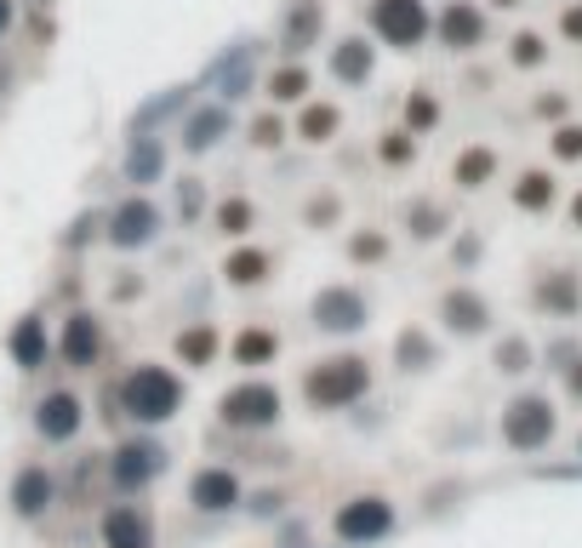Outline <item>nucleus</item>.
I'll use <instances>...</instances> for the list:
<instances>
[{"label": "nucleus", "instance_id": "nucleus-15", "mask_svg": "<svg viewBox=\"0 0 582 548\" xmlns=\"http://www.w3.org/2000/svg\"><path fill=\"white\" fill-rule=\"evenodd\" d=\"M531 309L548 320H577L582 314V269H543L531 281Z\"/></svg>", "mask_w": 582, "mask_h": 548}, {"label": "nucleus", "instance_id": "nucleus-41", "mask_svg": "<svg viewBox=\"0 0 582 548\" xmlns=\"http://www.w3.org/2000/svg\"><path fill=\"white\" fill-rule=\"evenodd\" d=\"M171 212L183 217V223H200V217L212 212V201H206V183H200V178H183V183H177V194H171Z\"/></svg>", "mask_w": 582, "mask_h": 548}, {"label": "nucleus", "instance_id": "nucleus-9", "mask_svg": "<svg viewBox=\"0 0 582 548\" xmlns=\"http://www.w3.org/2000/svg\"><path fill=\"white\" fill-rule=\"evenodd\" d=\"M309 320H314V332L348 337V332H360L371 320V297L360 286H320L309 297Z\"/></svg>", "mask_w": 582, "mask_h": 548}, {"label": "nucleus", "instance_id": "nucleus-11", "mask_svg": "<svg viewBox=\"0 0 582 548\" xmlns=\"http://www.w3.org/2000/svg\"><path fill=\"white\" fill-rule=\"evenodd\" d=\"M377 46L366 29H354V35H337L332 46H325V74H332L337 86H371V74H377Z\"/></svg>", "mask_w": 582, "mask_h": 548}, {"label": "nucleus", "instance_id": "nucleus-25", "mask_svg": "<svg viewBox=\"0 0 582 548\" xmlns=\"http://www.w3.org/2000/svg\"><path fill=\"white\" fill-rule=\"evenodd\" d=\"M206 223H212V229L223 235V240H251V229H258V206H251V194H217V201H212V212H206Z\"/></svg>", "mask_w": 582, "mask_h": 548}, {"label": "nucleus", "instance_id": "nucleus-40", "mask_svg": "<svg viewBox=\"0 0 582 548\" xmlns=\"http://www.w3.org/2000/svg\"><path fill=\"white\" fill-rule=\"evenodd\" d=\"M394 360H400V371H423V366H435V343H428V332L423 326H406L394 337Z\"/></svg>", "mask_w": 582, "mask_h": 548}, {"label": "nucleus", "instance_id": "nucleus-16", "mask_svg": "<svg viewBox=\"0 0 582 548\" xmlns=\"http://www.w3.org/2000/svg\"><path fill=\"white\" fill-rule=\"evenodd\" d=\"M274 269H281V258L269 252V246H251V240H235L229 252H223V286L229 291H258L274 281Z\"/></svg>", "mask_w": 582, "mask_h": 548}, {"label": "nucleus", "instance_id": "nucleus-29", "mask_svg": "<svg viewBox=\"0 0 582 548\" xmlns=\"http://www.w3.org/2000/svg\"><path fill=\"white\" fill-rule=\"evenodd\" d=\"M440 120H446L440 92H435V86H412V92H406V104H400V127H406L412 138H435V132H440Z\"/></svg>", "mask_w": 582, "mask_h": 548}, {"label": "nucleus", "instance_id": "nucleus-5", "mask_svg": "<svg viewBox=\"0 0 582 548\" xmlns=\"http://www.w3.org/2000/svg\"><path fill=\"white\" fill-rule=\"evenodd\" d=\"M161 229H166V212L149 201V189H132L120 206L104 212V240L115 252H149L161 240Z\"/></svg>", "mask_w": 582, "mask_h": 548}, {"label": "nucleus", "instance_id": "nucleus-18", "mask_svg": "<svg viewBox=\"0 0 582 548\" xmlns=\"http://www.w3.org/2000/svg\"><path fill=\"white\" fill-rule=\"evenodd\" d=\"M509 201L525 217H548L554 206H560V171L554 166H520L514 183H509Z\"/></svg>", "mask_w": 582, "mask_h": 548}, {"label": "nucleus", "instance_id": "nucleus-34", "mask_svg": "<svg viewBox=\"0 0 582 548\" xmlns=\"http://www.w3.org/2000/svg\"><path fill=\"white\" fill-rule=\"evenodd\" d=\"M177 360H183L189 371H200V366H212L217 360V348H223V337H217V326H212V320H194V326H183V332H177Z\"/></svg>", "mask_w": 582, "mask_h": 548}, {"label": "nucleus", "instance_id": "nucleus-17", "mask_svg": "<svg viewBox=\"0 0 582 548\" xmlns=\"http://www.w3.org/2000/svg\"><path fill=\"white\" fill-rule=\"evenodd\" d=\"M292 138L302 148H332L343 138V104H332V97H309V104L292 109Z\"/></svg>", "mask_w": 582, "mask_h": 548}, {"label": "nucleus", "instance_id": "nucleus-32", "mask_svg": "<svg viewBox=\"0 0 582 548\" xmlns=\"http://www.w3.org/2000/svg\"><path fill=\"white\" fill-rule=\"evenodd\" d=\"M12 509H17L23 520H40L46 509H52V475H46L40 463H29V468L12 480Z\"/></svg>", "mask_w": 582, "mask_h": 548}, {"label": "nucleus", "instance_id": "nucleus-8", "mask_svg": "<svg viewBox=\"0 0 582 548\" xmlns=\"http://www.w3.org/2000/svg\"><path fill=\"white\" fill-rule=\"evenodd\" d=\"M235 132V104H223V97H212V104H189L183 115H177V148H183V155H212V148L223 143Z\"/></svg>", "mask_w": 582, "mask_h": 548}, {"label": "nucleus", "instance_id": "nucleus-33", "mask_svg": "<svg viewBox=\"0 0 582 548\" xmlns=\"http://www.w3.org/2000/svg\"><path fill=\"white\" fill-rule=\"evenodd\" d=\"M251 86H263V74H258V52H251V46H240L235 63H229V58L217 63V97H223V104H235V97H246Z\"/></svg>", "mask_w": 582, "mask_h": 548}, {"label": "nucleus", "instance_id": "nucleus-49", "mask_svg": "<svg viewBox=\"0 0 582 548\" xmlns=\"http://www.w3.org/2000/svg\"><path fill=\"white\" fill-rule=\"evenodd\" d=\"M566 394H571V401H582V355L566 366Z\"/></svg>", "mask_w": 582, "mask_h": 548}, {"label": "nucleus", "instance_id": "nucleus-22", "mask_svg": "<svg viewBox=\"0 0 582 548\" xmlns=\"http://www.w3.org/2000/svg\"><path fill=\"white\" fill-rule=\"evenodd\" d=\"M161 171H166V143L155 132H132L126 160H120V178L132 189H149V183H161Z\"/></svg>", "mask_w": 582, "mask_h": 548}, {"label": "nucleus", "instance_id": "nucleus-23", "mask_svg": "<svg viewBox=\"0 0 582 548\" xmlns=\"http://www.w3.org/2000/svg\"><path fill=\"white\" fill-rule=\"evenodd\" d=\"M189 503L200 514H229L240 503V480H235V468H200V475L189 480Z\"/></svg>", "mask_w": 582, "mask_h": 548}, {"label": "nucleus", "instance_id": "nucleus-13", "mask_svg": "<svg viewBox=\"0 0 582 548\" xmlns=\"http://www.w3.org/2000/svg\"><path fill=\"white\" fill-rule=\"evenodd\" d=\"M440 326L446 332H458V337H479V332H491V297L479 291V286H446L440 291Z\"/></svg>", "mask_w": 582, "mask_h": 548}, {"label": "nucleus", "instance_id": "nucleus-43", "mask_svg": "<svg viewBox=\"0 0 582 548\" xmlns=\"http://www.w3.org/2000/svg\"><path fill=\"white\" fill-rule=\"evenodd\" d=\"M491 360H497V371H509V378H520V371H531V360H537V348H531L525 337H502Z\"/></svg>", "mask_w": 582, "mask_h": 548}, {"label": "nucleus", "instance_id": "nucleus-2", "mask_svg": "<svg viewBox=\"0 0 582 548\" xmlns=\"http://www.w3.org/2000/svg\"><path fill=\"white\" fill-rule=\"evenodd\" d=\"M366 35L389 52H423L435 40V7L428 0H366Z\"/></svg>", "mask_w": 582, "mask_h": 548}, {"label": "nucleus", "instance_id": "nucleus-19", "mask_svg": "<svg viewBox=\"0 0 582 548\" xmlns=\"http://www.w3.org/2000/svg\"><path fill=\"white\" fill-rule=\"evenodd\" d=\"M274 109H297V104H309L314 97V69L302 63V58H281V63H269L263 69V86H258Z\"/></svg>", "mask_w": 582, "mask_h": 548}, {"label": "nucleus", "instance_id": "nucleus-26", "mask_svg": "<svg viewBox=\"0 0 582 548\" xmlns=\"http://www.w3.org/2000/svg\"><path fill=\"white\" fill-rule=\"evenodd\" d=\"M161 463H166V452L155 440H126L120 452H115V480L120 486H149L161 475Z\"/></svg>", "mask_w": 582, "mask_h": 548}, {"label": "nucleus", "instance_id": "nucleus-27", "mask_svg": "<svg viewBox=\"0 0 582 548\" xmlns=\"http://www.w3.org/2000/svg\"><path fill=\"white\" fill-rule=\"evenodd\" d=\"M229 355H235V366H246V371H263V366L281 360V332H274V326H240V332L229 337Z\"/></svg>", "mask_w": 582, "mask_h": 548}, {"label": "nucleus", "instance_id": "nucleus-39", "mask_svg": "<svg viewBox=\"0 0 582 548\" xmlns=\"http://www.w3.org/2000/svg\"><path fill=\"white\" fill-rule=\"evenodd\" d=\"M548 160L554 166H582V120H560V127H548Z\"/></svg>", "mask_w": 582, "mask_h": 548}, {"label": "nucleus", "instance_id": "nucleus-38", "mask_svg": "<svg viewBox=\"0 0 582 548\" xmlns=\"http://www.w3.org/2000/svg\"><path fill=\"white\" fill-rule=\"evenodd\" d=\"M297 217H302V229H314V235H320V229H343V194L325 183V189H314L309 201H302Z\"/></svg>", "mask_w": 582, "mask_h": 548}, {"label": "nucleus", "instance_id": "nucleus-1", "mask_svg": "<svg viewBox=\"0 0 582 548\" xmlns=\"http://www.w3.org/2000/svg\"><path fill=\"white\" fill-rule=\"evenodd\" d=\"M371 394V360L366 355H332V360H314L302 371V401L314 412H348L354 401Z\"/></svg>", "mask_w": 582, "mask_h": 548}, {"label": "nucleus", "instance_id": "nucleus-3", "mask_svg": "<svg viewBox=\"0 0 582 548\" xmlns=\"http://www.w3.org/2000/svg\"><path fill=\"white\" fill-rule=\"evenodd\" d=\"M120 406H126V417H132V422H166V417H177V406H183V378H177L171 366L143 360V366L126 371Z\"/></svg>", "mask_w": 582, "mask_h": 548}, {"label": "nucleus", "instance_id": "nucleus-14", "mask_svg": "<svg viewBox=\"0 0 582 548\" xmlns=\"http://www.w3.org/2000/svg\"><path fill=\"white\" fill-rule=\"evenodd\" d=\"M58 360L69 371H92L97 360H104V320H97L92 309H74L63 314V332H58Z\"/></svg>", "mask_w": 582, "mask_h": 548}, {"label": "nucleus", "instance_id": "nucleus-46", "mask_svg": "<svg viewBox=\"0 0 582 548\" xmlns=\"http://www.w3.org/2000/svg\"><path fill=\"white\" fill-rule=\"evenodd\" d=\"M479 252H486V246H479V235H458V246H451V258H458L463 269L479 263Z\"/></svg>", "mask_w": 582, "mask_h": 548}, {"label": "nucleus", "instance_id": "nucleus-28", "mask_svg": "<svg viewBox=\"0 0 582 548\" xmlns=\"http://www.w3.org/2000/svg\"><path fill=\"white\" fill-rule=\"evenodd\" d=\"M7 355H12L23 371H40V366H46V355H52V337H46V320H40V314H23V320H17L12 337H7Z\"/></svg>", "mask_w": 582, "mask_h": 548}, {"label": "nucleus", "instance_id": "nucleus-36", "mask_svg": "<svg viewBox=\"0 0 582 548\" xmlns=\"http://www.w3.org/2000/svg\"><path fill=\"white\" fill-rule=\"evenodd\" d=\"M423 155V138H412L406 127H389V132H377V166H389V171H412Z\"/></svg>", "mask_w": 582, "mask_h": 548}, {"label": "nucleus", "instance_id": "nucleus-30", "mask_svg": "<svg viewBox=\"0 0 582 548\" xmlns=\"http://www.w3.org/2000/svg\"><path fill=\"white\" fill-rule=\"evenodd\" d=\"M149 543H155V526H149V514H138L132 503L104 514V548H149Z\"/></svg>", "mask_w": 582, "mask_h": 548}, {"label": "nucleus", "instance_id": "nucleus-48", "mask_svg": "<svg viewBox=\"0 0 582 548\" xmlns=\"http://www.w3.org/2000/svg\"><path fill=\"white\" fill-rule=\"evenodd\" d=\"M17 29V0H0V40H12Z\"/></svg>", "mask_w": 582, "mask_h": 548}, {"label": "nucleus", "instance_id": "nucleus-37", "mask_svg": "<svg viewBox=\"0 0 582 548\" xmlns=\"http://www.w3.org/2000/svg\"><path fill=\"white\" fill-rule=\"evenodd\" d=\"M389 252H394L389 229H348V240H343V258H348L354 269H377V263H389Z\"/></svg>", "mask_w": 582, "mask_h": 548}, {"label": "nucleus", "instance_id": "nucleus-12", "mask_svg": "<svg viewBox=\"0 0 582 548\" xmlns=\"http://www.w3.org/2000/svg\"><path fill=\"white\" fill-rule=\"evenodd\" d=\"M332 532L343 543H377V537H389L394 532V503H389V497H377V491L348 497V503L337 509V520H332Z\"/></svg>", "mask_w": 582, "mask_h": 548}, {"label": "nucleus", "instance_id": "nucleus-24", "mask_svg": "<svg viewBox=\"0 0 582 548\" xmlns=\"http://www.w3.org/2000/svg\"><path fill=\"white\" fill-rule=\"evenodd\" d=\"M400 229L428 246V240H440L446 229H458V223H451V206H446V201H435V194H412V201L400 206Z\"/></svg>", "mask_w": 582, "mask_h": 548}, {"label": "nucleus", "instance_id": "nucleus-45", "mask_svg": "<svg viewBox=\"0 0 582 548\" xmlns=\"http://www.w3.org/2000/svg\"><path fill=\"white\" fill-rule=\"evenodd\" d=\"M86 240H104V212H86V217H74V229L63 235V246H86Z\"/></svg>", "mask_w": 582, "mask_h": 548}, {"label": "nucleus", "instance_id": "nucleus-21", "mask_svg": "<svg viewBox=\"0 0 582 548\" xmlns=\"http://www.w3.org/2000/svg\"><path fill=\"white\" fill-rule=\"evenodd\" d=\"M497 178H502V155L491 143H463L458 155H451V183H458V194H479Z\"/></svg>", "mask_w": 582, "mask_h": 548}, {"label": "nucleus", "instance_id": "nucleus-47", "mask_svg": "<svg viewBox=\"0 0 582 548\" xmlns=\"http://www.w3.org/2000/svg\"><path fill=\"white\" fill-rule=\"evenodd\" d=\"M566 229L582 235V189H571V201H566Z\"/></svg>", "mask_w": 582, "mask_h": 548}, {"label": "nucleus", "instance_id": "nucleus-7", "mask_svg": "<svg viewBox=\"0 0 582 548\" xmlns=\"http://www.w3.org/2000/svg\"><path fill=\"white\" fill-rule=\"evenodd\" d=\"M217 417L229 422V429H240V434L274 429V422H281V389L263 383V378H246V383H235V389H223Z\"/></svg>", "mask_w": 582, "mask_h": 548}, {"label": "nucleus", "instance_id": "nucleus-51", "mask_svg": "<svg viewBox=\"0 0 582 548\" xmlns=\"http://www.w3.org/2000/svg\"><path fill=\"white\" fill-rule=\"evenodd\" d=\"M486 7H491V12H520L525 0H486Z\"/></svg>", "mask_w": 582, "mask_h": 548}, {"label": "nucleus", "instance_id": "nucleus-6", "mask_svg": "<svg viewBox=\"0 0 582 548\" xmlns=\"http://www.w3.org/2000/svg\"><path fill=\"white\" fill-rule=\"evenodd\" d=\"M554 429H560V412H554L548 394H514L502 406V445L509 452H543Z\"/></svg>", "mask_w": 582, "mask_h": 548}, {"label": "nucleus", "instance_id": "nucleus-44", "mask_svg": "<svg viewBox=\"0 0 582 548\" xmlns=\"http://www.w3.org/2000/svg\"><path fill=\"white\" fill-rule=\"evenodd\" d=\"M554 35H560L566 46H582V0H566L560 17H554Z\"/></svg>", "mask_w": 582, "mask_h": 548}, {"label": "nucleus", "instance_id": "nucleus-31", "mask_svg": "<svg viewBox=\"0 0 582 548\" xmlns=\"http://www.w3.org/2000/svg\"><path fill=\"white\" fill-rule=\"evenodd\" d=\"M548 58H554V46H548L543 29H514L509 40H502V63H509L514 74H537V69H548Z\"/></svg>", "mask_w": 582, "mask_h": 548}, {"label": "nucleus", "instance_id": "nucleus-42", "mask_svg": "<svg viewBox=\"0 0 582 548\" xmlns=\"http://www.w3.org/2000/svg\"><path fill=\"white\" fill-rule=\"evenodd\" d=\"M531 120H543V127H560V120H571V92H560V86L537 92V97H531Z\"/></svg>", "mask_w": 582, "mask_h": 548}, {"label": "nucleus", "instance_id": "nucleus-4", "mask_svg": "<svg viewBox=\"0 0 582 548\" xmlns=\"http://www.w3.org/2000/svg\"><path fill=\"white\" fill-rule=\"evenodd\" d=\"M435 46L451 58H474L491 46V7L486 0H440L435 7Z\"/></svg>", "mask_w": 582, "mask_h": 548}, {"label": "nucleus", "instance_id": "nucleus-35", "mask_svg": "<svg viewBox=\"0 0 582 548\" xmlns=\"http://www.w3.org/2000/svg\"><path fill=\"white\" fill-rule=\"evenodd\" d=\"M246 143L258 148V155H274V148H286L292 143V120H286V109H258L246 120Z\"/></svg>", "mask_w": 582, "mask_h": 548}, {"label": "nucleus", "instance_id": "nucleus-20", "mask_svg": "<svg viewBox=\"0 0 582 548\" xmlns=\"http://www.w3.org/2000/svg\"><path fill=\"white\" fill-rule=\"evenodd\" d=\"M81 422H86V406H81V394H69V389H52L35 406V434L52 440V445L74 440V434H81Z\"/></svg>", "mask_w": 582, "mask_h": 548}, {"label": "nucleus", "instance_id": "nucleus-10", "mask_svg": "<svg viewBox=\"0 0 582 548\" xmlns=\"http://www.w3.org/2000/svg\"><path fill=\"white\" fill-rule=\"evenodd\" d=\"M325 35V0H286L274 17V46L281 58H309Z\"/></svg>", "mask_w": 582, "mask_h": 548}, {"label": "nucleus", "instance_id": "nucleus-50", "mask_svg": "<svg viewBox=\"0 0 582 548\" xmlns=\"http://www.w3.org/2000/svg\"><path fill=\"white\" fill-rule=\"evenodd\" d=\"M12 86H17V63H12V58H0V97H7Z\"/></svg>", "mask_w": 582, "mask_h": 548}]
</instances>
